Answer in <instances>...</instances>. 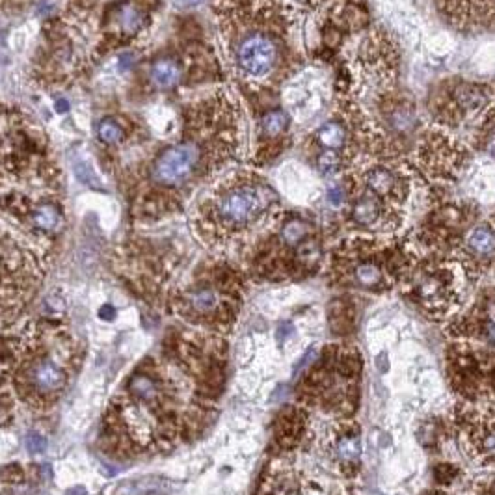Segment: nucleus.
Masks as SVG:
<instances>
[{
  "instance_id": "7c9ffc66",
  "label": "nucleus",
  "mask_w": 495,
  "mask_h": 495,
  "mask_svg": "<svg viewBox=\"0 0 495 495\" xmlns=\"http://www.w3.org/2000/svg\"><path fill=\"white\" fill-rule=\"evenodd\" d=\"M475 495H495V480H488L484 484H480Z\"/></svg>"
},
{
  "instance_id": "cd10ccee",
  "label": "nucleus",
  "mask_w": 495,
  "mask_h": 495,
  "mask_svg": "<svg viewBox=\"0 0 495 495\" xmlns=\"http://www.w3.org/2000/svg\"><path fill=\"white\" fill-rule=\"evenodd\" d=\"M119 22H121V28L127 32H136L144 25V17H142L140 11L136 10V6L123 4L119 8Z\"/></svg>"
},
{
  "instance_id": "9b49d317",
  "label": "nucleus",
  "mask_w": 495,
  "mask_h": 495,
  "mask_svg": "<svg viewBox=\"0 0 495 495\" xmlns=\"http://www.w3.org/2000/svg\"><path fill=\"white\" fill-rule=\"evenodd\" d=\"M456 426L468 456L480 466L495 468V402L460 404Z\"/></svg>"
},
{
  "instance_id": "39448f33",
  "label": "nucleus",
  "mask_w": 495,
  "mask_h": 495,
  "mask_svg": "<svg viewBox=\"0 0 495 495\" xmlns=\"http://www.w3.org/2000/svg\"><path fill=\"white\" fill-rule=\"evenodd\" d=\"M317 361V360H315ZM363 358L350 345H328L298 386V400L346 419L360 398Z\"/></svg>"
},
{
  "instance_id": "5701e85b",
  "label": "nucleus",
  "mask_w": 495,
  "mask_h": 495,
  "mask_svg": "<svg viewBox=\"0 0 495 495\" xmlns=\"http://www.w3.org/2000/svg\"><path fill=\"white\" fill-rule=\"evenodd\" d=\"M306 426V412L300 408H287L281 412L276 423V442L283 449H292L297 447L304 434Z\"/></svg>"
},
{
  "instance_id": "c9c22d12",
  "label": "nucleus",
  "mask_w": 495,
  "mask_h": 495,
  "mask_svg": "<svg viewBox=\"0 0 495 495\" xmlns=\"http://www.w3.org/2000/svg\"><path fill=\"white\" fill-rule=\"evenodd\" d=\"M434 495H445V494H434Z\"/></svg>"
},
{
  "instance_id": "f3484780",
  "label": "nucleus",
  "mask_w": 495,
  "mask_h": 495,
  "mask_svg": "<svg viewBox=\"0 0 495 495\" xmlns=\"http://www.w3.org/2000/svg\"><path fill=\"white\" fill-rule=\"evenodd\" d=\"M458 261L469 280H477L495 269V226L491 222L475 224L456 248Z\"/></svg>"
},
{
  "instance_id": "412c9836",
  "label": "nucleus",
  "mask_w": 495,
  "mask_h": 495,
  "mask_svg": "<svg viewBox=\"0 0 495 495\" xmlns=\"http://www.w3.org/2000/svg\"><path fill=\"white\" fill-rule=\"evenodd\" d=\"M361 189L369 190L378 198L404 207L409 194V177L398 168L388 166L384 162L365 168L361 173Z\"/></svg>"
},
{
  "instance_id": "6e6552de",
  "label": "nucleus",
  "mask_w": 495,
  "mask_h": 495,
  "mask_svg": "<svg viewBox=\"0 0 495 495\" xmlns=\"http://www.w3.org/2000/svg\"><path fill=\"white\" fill-rule=\"evenodd\" d=\"M39 274L38 259L10 240H0V326L17 323Z\"/></svg>"
},
{
  "instance_id": "2f4dec72",
  "label": "nucleus",
  "mask_w": 495,
  "mask_h": 495,
  "mask_svg": "<svg viewBox=\"0 0 495 495\" xmlns=\"http://www.w3.org/2000/svg\"><path fill=\"white\" fill-rule=\"evenodd\" d=\"M13 484H17L15 480H10V479H6L4 475L0 473V495H11L10 494V488Z\"/></svg>"
},
{
  "instance_id": "393cba45",
  "label": "nucleus",
  "mask_w": 495,
  "mask_h": 495,
  "mask_svg": "<svg viewBox=\"0 0 495 495\" xmlns=\"http://www.w3.org/2000/svg\"><path fill=\"white\" fill-rule=\"evenodd\" d=\"M62 212H60L54 205L45 203L39 205L36 209L32 210L30 215V224L36 231L39 233H53L56 231L60 226H62Z\"/></svg>"
},
{
  "instance_id": "6ab92c4d",
  "label": "nucleus",
  "mask_w": 495,
  "mask_h": 495,
  "mask_svg": "<svg viewBox=\"0 0 495 495\" xmlns=\"http://www.w3.org/2000/svg\"><path fill=\"white\" fill-rule=\"evenodd\" d=\"M259 495H328L323 482L313 477L306 466L292 460L274 463L269 477L263 480Z\"/></svg>"
},
{
  "instance_id": "2eb2a0df",
  "label": "nucleus",
  "mask_w": 495,
  "mask_h": 495,
  "mask_svg": "<svg viewBox=\"0 0 495 495\" xmlns=\"http://www.w3.org/2000/svg\"><path fill=\"white\" fill-rule=\"evenodd\" d=\"M346 222L355 229L369 233L395 231L404 220V207L386 201L361 189L355 196L350 194ZM348 201V199H346Z\"/></svg>"
},
{
  "instance_id": "aec40b11",
  "label": "nucleus",
  "mask_w": 495,
  "mask_h": 495,
  "mask_svg": "<svg viewBox=\"0 0 495 495\" xmlns=\"http://www.w3.org/2000/svg\"><path fill=\"white\" fill-rule=\"evenodd\" d=\"M38 334L39 328L32 323L0 326V388L6 380H13L17 367L34 345Z\"/></svg>"
},
{
  "instance_id": "473e14b6",
  "label": "nucleus",
  "mask_w": 495,
  "mask_h": 495,
  "mask_svg": "<svg viewBox=\"0 0 495 495\" xmlns=\"http://www.w3.org/2000/svg\"><path fill=\"white\" fill-rule=\"evenodd\" d=\"M99 315H101V318H107V320H110V318L116 315V311H114L112 306H102L101 311H99Z\"/></svg>"
},
{
  "instance_id": "423d86ee",
  "label": "nucleus",
  "mask_w": 495,
  "mask_h": 495,
  "mask_svg": "<svg viewBox=\"0 0 495 495\" xmlns=\"http://www.w3.org/2000/svg\"><path fill=\"white\" fill-rule=\"evenodd\" d=\"M462 266L443 259H430L409 270L406 297L430 318H445L460 304Z\"/></svg>"
},
{
  "instance_id": "dca6fc26",
  "label": "nucleus",
  "mask_w": 495,
  "mask_h": 495,
  "mask_svg": "<svg viewBox=\"0 0 495 495\" xmlns=\"http://www.w3.org/2000/svg\"><path fill=\"white\" fill-rule=\"evenodd\" d=\"M468 161L469 151L445 135V130H428L419 140V162L434 177H454Z\"/></svg>"
},
{
  "instance_id": "4468645a",
  "label": "nucleus",
  "mask_w": 495,
  "mask_h": 495,
  "mask_svg": "<svg viewBox=\"0 0 495 495\" xmlns=\"http://www.w3.org/2000/svg\"><path fill=\"white\" fill-rule=\"evenodd\" d=\"M205 146L207 140L203 138H187L162 151L153 162V181L172 189L189 183L203 164Z\"/></svg>"
},
{
  "instance_id": "20e7f679",
  "label": "nucleus",
  "mask_w": 495,
  "mask_h": 495,
  "mask_svg": "<svg viewBox=\"0 0 495 495\" xmlns=\"http://www.w3.org/2000/svg\"><path fill=\"white\" fill-rule=\"evenodd\" d=\"M73 361L75 345L69 335L58 332V328L53 332L39 330L13 374V389L27 406L43 409L65 389L73 372Z\"/></svg>"
},
{
  "instance_id": "a211bd4d",
  "label": "nucleus",
  "mask_w": 495,
  "mask_h": 495,
  "mask_svg": "<svg viewBox=\"0 0 495 495\" xmlns=\"http://www.w3.org/2000/svg\"><path fill=\"white\" fill-rule=\"evenodd\" d=\"M449 332L460 339L495 348V287L480 292L469 311L449 326Z\"/></svg>"
},
{
  "instance_id": "b1692460",
  "label": "nucleus",
  "mask_w": 495,
  "mask_h": 495,
  "mask_svg": "<svg viewBox=\"0 0 495 495\" xmlns=\"http://www.w3.org/2000/svg\"><path fill=\"white\" fill-rule=\"evenodd\" d=\"M149 75L151 82L156 88H173L175 84L181 82L183 73H181V67H179L177 62H173L170 58H161L151 65Z\"/></svg>"
},
{
  "instance_id": "0eeeda50",
  "label": "nucleus",
  "mask_w": 495,
  "mask_h": 495,
  "mask_svg": "<svg viewBox=\"0 0 495 495\" xmlns=\"http://www.w3.org/2000/svg\"><path fill=\"white\" fill-rule=\"evenodd\" d=\"M179 317L187 323L212 328L216 332L227 330L237 318L240 307V292L235 283H199L190 287L175 298Z\"/></svg>"
},
{
  "instance_id": "9d476101",
  "label": "nucleus",
  "mask_w": 495,
  "mask_h": 495,
  "mask_svg": "<svg viewBox=\"0 0 495 495\" xmlns=\"http://www.w3.org/2000/svg\"><path fill=\"white\" fill-rule=\"evenodd\" d=\"M449 378L456 393L471 402L495 397V354L469 345H452L449 350Z\"/></svg>"
},
{
  "instance_id": "1a4fd4ad",
  "label": "nucleus",
  "mask_w": 495,
  "mask_h": 495,
  "mask_svg": "<svg viewBox=\"0 0 495 495\" xmlns=\"http://www.w3.org/2000/svg\"><path fill=\"white\" fill-rule=\"evenodd\" d=\"M285 30L283 25H261L238 38L235 60L240 73L257 81L276 73L285 58Z\"/></svg>"
},
{
  "instance_id": "c85d7f7f",
  "label": "nucleus",
  "mask_w": 495,
  "mask_h": 495,
  "mask_svg": "<svg viewBox=\"0 0 495 495\" xmlns=\"http://www.w3.org/2000/svg\"><path fill=\"white\" fill-rule=\"evenodd\" d=\"M97 136L102 144L114 146V144L121 142V138H123V130H121V127H119L116 121H112V119H104V121L99 123Z\"/></svg>"
},
{
  "instance_id": "f704fd0d",
  "label": "nucleus",
  "mask_w": 495,
  "mask_h": 495,
  "mask_svg": "<svg viewBox=\"0 0 495 495\" xmlns=\"http://www.w3.org/2000/svg\"><path fill=\"white\" fill-rule=\"evenodd\" d=\"M86 494V490L84 488H75V490H71L69 495H84Z\"/></svg>"
},
{
  "instance_id": "f257e3e1",
  "label": "nucleus",
  "mask_w": 495,
  "mask_h": 495,
  "mask_svg": "<svg viewBox=\"0 0 495 495\" xmlns=\"http://www.w3.org/2000/svg\"><path fill=\"white\" fill-rule=\"evenodd\" d=\"M220 343L192 335L147 360L133 372L121 393L110 404L108 434L130 452H161L189 440L209 419Z\"/></svg>"
},
{
  "instance_id": "f03ea898",
  "label": "nucleus",
  "mask_w": 495,
  "mask_h": 495,
  "mask_svg": "<svg viewBox=\"0 0 495 495\" xmlns=\"http://www.w3.org/2000/svg\"><path fill=\"white\" fill-rule=\"evenodd\" d=\"M412 269L414 259L400 244L378 238H350L335 248L330 259L335 285L374 294L391 291Z\"/></svg>"
},
{
  "instance_id": "bb28decb",
  "label": "nucleus",
  "mask_w": 495,
  "mask_h": 495,
  "mask_svg": "<svg viewBox=\"0 0 495 495\" xmlns=\"http://www.w3.org/2000/svg\"><path fill=\"white\" fill-rule=\"evenodd\" d=\"M479 146L495 158V107L488 110L479 127Z\"/></svg>"
},
{
  "instance_id": "c756f323",
  "label": "nucleus",
  "mask_w": 495,
  "mask_h": 495,
  "mask_svg": "<svg viewBox=\"0 0 495 495\" xmlns=\"http://www.w3.org/2000/svg\"><path fill=\"white\" fill-rule=\"evenodd\" d=\"M45 445H47V442H45L43 436H39V434H32V436H28L27 440V447L30 449L32 452H39L43 451Z\"/></svg>"
},
{
  "instance_id": "72a5a7b5",
  "label": "nucleus",
  "mask_w": 495,
  "mask_h": 495,
  "mask_svg": "<svg viewBox=\"0 0 495 495\" xmlns=\"http://www.w3.org/2000/svg\"><path fill=\"white\" fill-rule=\"evenodd\" d=\"M67 108H69V104L65 101L56 102V112H67Z\"/></svg>"
},
{
  "instance_id": "f8f14e48",
  "label": "nucleus",
  "mask_w": 495,
  "mask_h": 495,
  "mask_svg": "<svg viewBox=\"0 0 495 495\" xmlns=\"http://www.w3.org/2000/svg\"><path fill=\"white\" fill-rule=\"evenodd\" d=\"M447 88L438 90L436 99L430 102L434 119L447 127H456L490 102L486 86L473 82H445Z\"/></svg>"
},
{
  "instance_id": "ddd939ff",
  "label": "nucleus",
  "mask_w": 495,
  "mask_h": 495,
  "mask_svg": "<svg viewBox=\"0 0 495 495\" xmlns=\"http://www.w3.org/2000/svg\"><path fill=\"white\" fill-rule=\"evenodd\" d=\"M318 445L341 475L354 477L358 473L363 452V436L358 423L350 419L332 421L320 432Z\"/></svg>"
},
{
  "instance_id": "7ed1b4c3",
  "label": "nucleus",
  "mask_w": 495,
  "mask_h": 495,
  "mask_svg": "<svg viewBox=\"0 0 495 495\" xmlns=\"http://www.w3.org/2000/svg\"><path fill=\"white\" fill-rule=\"evenodd\" d=\"M278 205L276 190L261 179L238 177L218 190L205 207L201 229L216 246H229L252 235Z\"/></svg>"
},
{
  "instance_id": "a878e982",
  "label": "nucleus",
  "mask_w": 495,
  "mask_h": 495,
  "mask_svg": "<svg viewBox=\"0 0 495 495\" xmlns=\"http://www.w3.org/2000/svg\"><path fill=\"white\" fill-rule=\"evenodd\" d=\"M289 127V118L281 110H270L261 119V133L269 138H278Z\"/></svg>"
},
{
  "instance_id": "4be33fe9",
  "label": "nucleus",
  "mask_w": 495,
  "mask_h": 495,
  "mask_svg": "<svg viewBox=\"0 0 495 495\" xmlns=\"http://www.w3.org/2000/svg\"><path fill=\"white\" fill-rule=\"evenodd\" d=\"M440 10L462 30L495 27V0H440Z\"/></svg>"
}]
</instances>
